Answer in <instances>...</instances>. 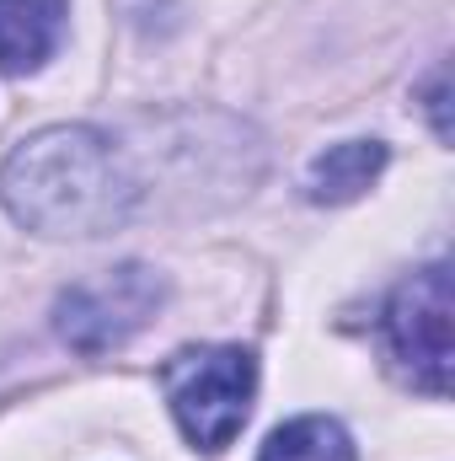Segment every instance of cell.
Wrapping results in <instances>:
<instances>
[{
  "instance_id": "cell-1",
  "label": "cell",
  "mask_w": 455,
  "mask_h": 461,
  "mask_svg": "<svg viewBox=\"0 0 455 461\" xmlns=\"http://www.w3.org/2000/svg\"><path fill=\"white\" fill-rule=\"evenodd\" d=\"M134 177L108 134L86 123L38 129L0 167V204L38 236H103L134 215Z\"/></svg>"
},
{
  "instance_id": "cell-6",
  "label": "cell",
  "mask_w": 455,
  "mask_h": 461,
  "mask_svg": "<svg viewBox=\"0 0 455 461\" xmlns=\"http://www.w3.org/2000/svg\"><path fill=\"white\" fill-rule=\"evenodd\" d=\"M386 172V145L380 140H343L333 150H322L306 172V194L317 204H348L359 199L375 177Z\"/></svg>"
},
{
  "instance_id": "cell-4",
  "label": "cell",
  "mask_w": 455,
  "mask_h": 461,
  "mask_svg": "<svg viewBox=\"0 0 455 461\" xmlns=\"http://www.w3.org/2000/svg\"><path fill=\"white\" fill-rule=\"evenodd\" d=\"M386 339L402 370L413 375V386H424L429 397L451 392V268L445 263H429L397 285L386 306Z\"/></svg>"
},
{
  "instance_id": "cell-5",
  "label": "cell",
  "mask_w": 455,
  "mask_h": 461,
  "mask_svg": "<svg viewBox=\"0 0 455 461\" xmlns=\"http://www.w3.org/2000/svg\"><path fill=\"white\" fill-rule=\"evenodd\" d=\"M70 0H0V70L27 76L38 70L65 38Z\"/></svg>"
},
{
  "instance_id": "cell-3",
  "label": "cell",
  "mask_w": 455,
  "mask_h": 461,
  "mask_svg": "<svg viewBox=\"0 0 455 461\" xmlns=\"http://www.w3.org/2000/svg\"><path fill=\"white\" fill-rule=\"evenodd\" d=\"M166 301V279L145 263H118L97 279H81L59 295L54 328L76 354H108L129 344Z\"/></svg>"
},
{
  "instance_id": "cell-7",
  "label": "cell",
  "mask_w": 455,
  "mask_h": 461,
  "mask_svg": "<svg viewBox=\"0 0 455 461\" xmlns=\"http://www.w3.org/2000/svg\"><path fill=\"white\" fill-rule=\"evenodd\" d=\"M257 461H359V456H353V440H348V429L338 419L306 413V419L279 424Z\"/></svg>"
},
{
  "instance_id": "cell-2",
  "label": "cell",
  "mask_w": 455,
  "mask_h": 461,
  "mask_svg": "<svg viewBox=\"0 0 455 461\" xmlns=\"http://www.w3.org/2000/svg\"><path fill=\"white\" fill-rule=\"evenodd\" d=\"M257 392V359L236 344H199L161 365V397L193 451H226Z\"/></svg>"
},
{
  "instance_id": "cell-8",
  "label": "cell",
  "mask_w": 455,
  "mask_h": 461,
  "mask_svg": "<svg viewBox=\"0 0 455 461\" xmlns=\"http://www.w3.org/2000/svg\"><path fill=\"white\" fill-rule=\"evenodd\" d=\"M429 118H434V134L451 140V123H445V65L429 76Z\"/></svg>"
}]
</instances>
